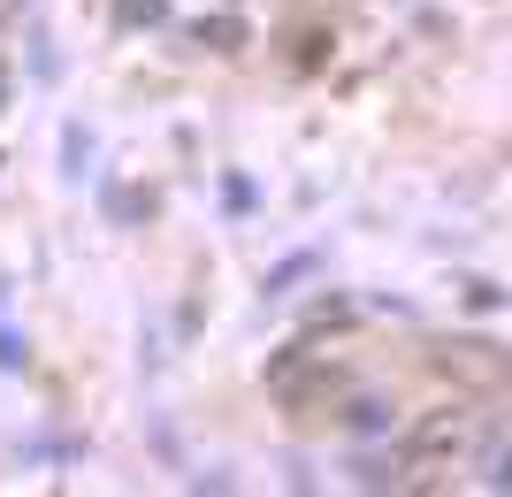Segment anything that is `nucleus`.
Returning a JSON list of instances; mask_svg holds the SVG:
<instances>
[{"instance_id":"nucleus-1","label":"nucleus","mask_w":512,"mask_h":497,"mask_svg":"<svg viewBox=\"0 0 512 497\" xmlns=\"http://www.w3.org/2000/svg\"><path fill=\"white\" fill-rule=\"evenodd\" d=\"M467 444H474V413L436 406V413H421V421H413V436H406V467H436V459H459Z\"/></svg>"},{"instance_id":"nucleus-2","label":"nucleus","mask_w":512,"mask_h":497,"mask_svg":"<svg viewBox=\"0 0 512 497\" xmlns=\"http://www.w3.org/2000/svg\"><path fill=\"white\" fill-rule=\"evenodd\" d=\"M390 413H398V406H383V398H352V406H344V429L375 436V429H390Z\"/></svg>"},{"instance_id":"nucleus-3","label":"nucleus","mask_w":512,"mask_h":497,"mask_svg":"<svg viewBox=\"0 0 512 497\" xmlns=\"http://www.w3.org/2000/svg\"><path fill=\"white\" fill-rule=\"evenodd\" d=\"M169 16V0H123V8H115V23H161Z\"/></svg>"}]
</instances>
